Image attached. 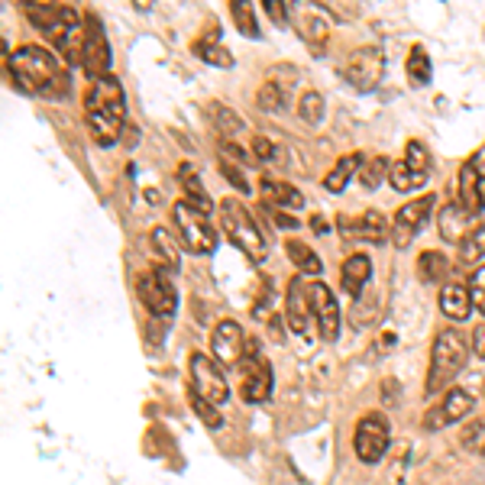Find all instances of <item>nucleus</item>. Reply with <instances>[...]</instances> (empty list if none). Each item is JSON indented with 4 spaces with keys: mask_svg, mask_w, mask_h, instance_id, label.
<instances>
[{
    "mask_svg": "<svg viewBox=\"0 0 485 485\" xmlns=\"http://www.w3.org/2000/svg\"><path fill=\"white\" fill-rule=\"evenodd\" d=\"M456 201H460L469 213H476V217L485 211V149H479V153L460 169Z\"/></svg>",
    "mask_w": 485,
    "mask_h": 485,
    "instance_id": "obj_15",
    "label": "nucleus"
},
{
    "mask_svg": "<svg viewBox=\"0 0 485 485\" xmlns=\"http://www.w3.org/2000/svg\"><path fill=\"white\" fill-rule=\"evenodd\" d=\"M456 259L460 265H479L485 259V223H476L472 230L466 233L460 247H456Z\"/></svg>",
    "mask_w": 485,
    "mask_h": 485,
    "instance_id": "obj_28",
    "label": "nucleus"
},
{
    "mask_svg": "<svg viewBox=\"0 0 485 485\" xmlns=\"http://www.w3.org/2000/svg\"><path fill=\"white\" fill-rule=\"evenodd\" d=\"M469 349H472L479 359H485V323H479L476 330H472V337H469Z\"/></svg>",
    "mask_w": 485,
    "mask_h": 485,
    "instance_id": "obj_45",
    "label": "nucleus"
},
{
    "mask_svg": "<svg viewBox=\"0 0 485 485\" xmlns=\"http://www.w3.org/2000/svg\"><path fill=\"white\" fill-rule=\"evenodd\" d=\"M392 175V165H389V159L385 155H372V159L363 162V169H359V185L363 188H379L385 185V179Z\"/></svg>",
    "mask_w": 485,
    "mask_h": 485,
    "instance_id": "obj_30",
    "label": "nucleus"
},
{
    "mask_svg": "<svg viewBox=\"0 0 485 485\" xmlns=\"http://www.w3.org/2000/svg\"><path fill=\"white\" fill-rule=\"evenodd\" d=\"M221 227L223 237L230 239L249 263H265L269 259V243H265L263 230L255 227L253 213L247 211V205H239L237 197H223L221 201Z\"/></svg>",
    "mask_w": 485,
    "mask_h": 485,
    "instance_id": "obj_5",
    "label": "nucleus"
},
{
    "mask_svg": "<svg viewBox=\"0 0 485 485\" xmlns=\"http://www.w3.org/2000/svg\"><path fill=\"white\" fill-rule=\"evenodd\" d=\"M347 81L356 91H372L382 81V49L375 46H363L349 55L347 62Z\"/></svg>",
    "mask_w": 485,
    "mask_h": 485,
    "instance_id": "obj_16",
    "label": "nucleus"
},
{
    "mask_svg": "<svg viewBox=\"0 0 485 485\" xmlns=\"http://www.w3.org/2000/svg\"><path fill=\"white\" fill-rule=\"evenodd\" d=\"M363 162H366L363 153H349V155H343V159H337V165H333V169L327 171V179H323V188H327L330 195H340L343 188L349 185V179H356L359 175Z\"/></svg>",
    "mask_w": 485,
    "mask_h": 485,
    "instance_id": "obj_24",
    "label": "nucleus"
},
{
    "mask_svg": "<svg viewBox=\"0 0 485 485\" xmlns=\"http://www.w3.org/2000/svg\"><path fill=\"white\" fill-rule=\"evenodd\" d=\"M230 13H233V20H237L239 33L249 36V39H259V26H255L253 7H249V4H243V0H233V4H230Z\"/></svg>",
    "mask_w": 485,
    "mask_h": 485,
    "instance_id": "obj_36",
    "label": "nucleus"
},
{
    "mask_svg": "<svg viewBox=\"0 0 485 485\" xmlns=\"http://www.w3.org/2000/svg\"><path fill=\"white\" fill-rule=\"evenodd\" d=\"M311 227H314V233H327V221L323 217H311Z\"/></svg>",
    "mask_w": 485,
    "mask_h": 485,
    "instance_id": "obj_48",
    "label": "nucleus"
},
{
    "mask_svg": "<svg viewBox=\"0 0 485 485\" xmlns=\"http://www.w3.org/2000/svg\"><path fill=\"white\" fill-rule=\"evenodd\" d=\"M469 359V343L460 330H440L431 349V366H427V395H443L453 389V379L463 372Z\"/></svg>",
    "mask_w": 485,
    "mask_h": 485,
    "instance_id": "obj_4",
    "label": "nucleus"
},
{
    "mask_svg": "<svg viewBox=\"0 0 485 485\" xmlns=\"http://www.w3.org/2000/svg\"><path fill=\"white\" fill-rule=\"evenodd\" d=\"M285 253H288L291 263L298 265V275H321L323 272L321 255L307 247V243H301V239H288V243H285Z\"/></svg>",
    "mask_w": 485,
    "mask_h": 485,
    "instance_id": "obj_27",
    "label": "nucleus"
},
{
    "mask_svg": "<svg viewBox=\"0 0 485 485\" xmlns=\"http://www.w3.org/2000/svg\"><path fill=\"white\" fill-rule=\"evenodd\" d=\"M440 311H443V317H450V321H456V323L469 321V314H472L469 285H463V281H447L440 288Z\"/></svg>",
    "mask_w": 485,
    "mask_h": 485,
    "instance_id": "obj_21",
    "label": "nucleus"
},
{
    "mask_svg": "<svg viewBox=\"0 0 485 485\" xmlns=\"http://www.w3.org/2000/svg\"><path fill=\"white\" fill-rule=\"evenodd\" d=\"M272 366L259 353V343L249 340L247 356L239 363V395H243L247 405H263L272 395Z\"/></svg>",
    "mask_w": 485,
    "mask_h": 485,
    "instance_id": "obj_8",
    "label": "nucleus"
},
{
    "mask_svg": "<svg viewBox=\"0 0 485 485\" xmlns=\"http://www.w3.org/2000/svg\"><path fill=\"white\" fill-rule=\"evenodd\" d=\"M81 69L91 81L111 75V46H107V33H104L101 20L88 13L85 17V55H81Z\"/></svg>",
    "mask_w": 485,
    "mask_h": 485,
    "instance_id": "obj_11",
    "label": "nucleus"
},
{
    "mask_svg": "<svg viewBox=\"0 0 485 485\" xmlns=\"http://www.w3.org/2000/svg\"><path fill=\"white\" fill-rule=\"evenodd\" d=\"M195 52L207 62V65H221V69H230V65H233V55H230V52L223 49V46L211 43V39H197Z\"/></svg>",
    "mask_w": 485,
    "mask_h": 485,
    "instance_id": "obj_33",
    "label": "nucleus"
},
{
    "mask_svg": "<svg viewBox=\"0 0 485 485\" xmlns=\"http://www.w3.org/2000/svg\"><path fill=\"white\" fill-rule=\"evenodd\" d=\"M253 155H255L259 162H272V159H279L281 153H279V146L269 143L265 137H255V139H253Z\"/></svg>",
    "mask_w": 485,
    "mask_h": 485,
    "instance_id": "obj_42",
    "label": "nucleus"
},
{
    "mask_svg": "<svg viewBox=\"0 0 485 485\" xmlns=\"http://www.w3.org/2000/svg\"><path fill=\"white\" fill-rule=\"evenodd\" d=\"M472 405H476V398H472L466 389H450V392H443L440 405L427 411L424 431H443V427L456 424V421H463V417L472 411Z\"/></svg>",
    "mask_w": 485,
    "mask_h": 485,
    "instance_id": "obj_18",
    "label": "nucleus"
},
{
    "mask_svg": "<svg viewBox=\"0 0 485 485\" xmlns=\"http://www.w3.org/2000/svg\"><path fill=\"white\" fill-rule=\"evenodd\" d=\"M389 443H392V434H389V421L382 414H363L356 424V434H353V450L366 466H375L389 453Z\"/></svg>",
    "mask_w": 485,
    "mask_h": 485,
    "instance_id": "obj_9",
    "label": "nucleus"
},
{
    "mask_svg": "<svg viewBox=\"0 0 485 485\" xmlns=\"http://www.w3.org/2000/svg\"><path fill=\"white\" fill-rule=\"evenodd\" d=\"M298 117L307 120L311 127H317L323 120V97L317 91H307L301 94V101H298Z\"/></svg>",
    "mask_w": 485,
    "mask_h": 485,
    "instance_id": "obj_35",
    "label": "nucleus"
},
{
    "mask_svg": "<svg viewBox=\"0 0 485 485\" xmlns=\"http://www.w3.org/2000/svg\"><path fill=\"white\" fill-rule=\"evenodd\" d=\"M405 69H408V78L414 88H424L427 81H431V55H427L424 46H414V49H411Z\"/></svg>",
    "mask_w": 485,
    "mask_h": 485,
    "instance_id": "obj_31",
    "label": "nucleus"
},
{
    "mask_svg": "<svg viewBox=\"0 0 485 485\" xmlns=\"http://www.w3.org/2000/svg\"><path fill=\"white\" fill-rule=\"evenodd\" d=\"M26 17L36 29L55 46L59 59L78 62L85 55V20L78 17V10L69 4H26Z\"/></svg>",
    "mask_w": 485,
    "mask_h": 485,
    "instance_id": "obj_2",
    "label": "nucleus"
},
{
    "mask_svg": "<svg viewBox=\"0 0 485 485\" xmlns=\"http://www.w3.org/2000/svg\"><path fill=\"white\" fill-rule=\"evenodd\" d=\"M476 223H479V217H476V213H469L460 201H450L443 211H437V227H440V237L447 239V243H456V247L466 239V233L472 230Z\"/></svg>",
    "mask_w": 485,
    "mask_h": 485,
    "instance_id": "obj_19",
    "label": "nucleus"
},
{
    "mask_svg": "<svg viewBox=\"0 0 485 485\" xmlns=\"http://www.w3.org/2000/svg\"><path fill=\"white\" fill-rule=\"evenodd\" d=\"M127 97H123V85L117 78L107 75L101 81H91L85 97L88 123H91L94 139L101 146H113L123 133V120H127Z\"/></svg>",
    "mask_w": 485,
    "mask_h": 485,
    "instance_id": "obj_3",
    "label": "nucleus"
},
{
    "mask_svg": "<svg viewBox=\"0 0 485 485\" xmlns=\"http://www.w3.org/2000/svg\"><path fill=\"white\" fill-rule=\"evenodd\" d=\"M307 295H311V311H314L321 340L333 343L340 337V305L333 298V291L327 288L323 281H311V285H307Z\"/></svg>",
    "mask_w": 485,
    "mask_h": 485,
    "instance_id": "obj_14",
    "label": "nucleus"
},
{
    "mask_svg": "<svg viewBox=\"0 0 485 485\" xmlns=\"http://www.w3.org/2000/svg\"><path fill=\"white\" fill-rule=\"evenodd\" d=\"M137 291H139V301L149 307V314L162 317V321H169L175 314V307H179V291L175 285L169 281V275L162 272V269H149L137 279Z\"/></svg>",
    "mask_w": 485,
    "mask_h": 485,
    "instance_id": "obj_10",
    "label": "nucleus"
},
{
    "mask_svg": "<svg viewBox=\"0 0 485 485\" xmlns=\"http://www.w3.org/2000/svg\"><path fill=\"white\" fill-rule=\"evenodd\" d=\"M7 69L13 85L26 94L39 97H65L69 94V71L59 55H52L43 46H20L7 59Z\"/></svg>",
    "mask_w": 485,
    "mask_h": 485,
    "instance_id": "obj_1",
    "label": "nucleus"
},
{
    "mask_svg": "<svg viewBox=\"0 0 485 485\" xmlns=\"http://www.w3.org/2000/svg\"><path fill=\"white\" fill-rule=\"evenodd\" d=\"M265 13H269L275 23H285V20H288V13H285V4H281V0H265Z\"/></svg>",
    "mask_w": 485,
    "mask_h": 485,
    "instance_id": "obj_46",
    "label": "nucleus"
},
{
    "mask_svg": "<svg viewBox=\"0 0 485 485\" xmlns=\"http://www.w3.org/2000/svg\"><path fill=\"white\" fill-rule=\"evenodd\" d=\"M191 392H197L201 398H207L211 405H227L230 401V382L223 375V366L207 353H191Z\"/></svg>",
    "mask_w": 485,
    "mask_h": 485,
    "instance_id": "obj_7",
    "label": "nucleus"
},
{
    "mask_svg": "<svg viewBox=\"0 0 485 485\" xmlns=\"http://www.w3.org/2000/svg\"><path fill=\"white\" fill-rule=\"evenodd\" d=\"M153 247L159 249V255L165 259V265H169V269H175V265H179V249H175V243L169 239V230H165V227H155V230H153Z\"/></svg>",
    "mask_w": 485,
    "mask_h": 485,
    "instance_id": "obj_39",
    "label": "nucleus"
},
{
    "mask_svg": "<svg viewBox=\"0 0 485 485\" xmlns=\"http://www.w3.org/2000/svg\"><path fill=\"white\" fill-rule=\"evenodd\" d=\"M469 295H472V307H479V314H485V265L472 269V275H469Z\"/></svg>",
    "mask_w": 485,
    "mask_h": 485,
    "instance_id": "obj_41",
    "label": "nucleus"
},
{
    "mask_svg": "<svg viewBox=\"0 0 485 485\" xmlns=\"http://www.w3.org/2000/svg\"><path fill=\"white\" fill-rule=\"evenodd\" d=\"M434 205H437V197L427 191V195L408 201V205L395 213V221H392V243H395V247H398V249L411 247V239H414L417 230L427 223V217H431Z\"/></svg>",
    "mask_w": 485,
    "mask_h": 485,
    "instance_id": "obj_13",
    "label": "nucleus"
},
{
    "mask_svg": "<svg viewBox=\"0 0 485 485\" xmlns=\"http://www.w3.org/2000/svg\"><path fill=\"white\" fill-rule=\"evenodd\" d=\"M221 175H223V179H227V181H230V185L237 188V191H249L247 175H243V171L233 169V165H230V162H227V159H221Z\"/></svg>",
    "mask_w": 485,
    "mask_h": 485,
    "instance_id": "obj_43",
    "label": "nucleus"
},
{
    "mask_svg": "<svg viewBox=\"0 0 485 485\" xmlns=\"http://www.w3.org/2000/svg\"><path fill=\"white\" fill-rule=\"evenodd\" d=\"M389 185L395 188V191H414V188L427 185V179H421V175H414V171L405 165V162H395L392 165V175H389Z\"/></svg>",
    "mask_w": 485,
    "mask_h": 485,
    "instance_id": "obj_34",
    "label": "nucleus"
},
{
    "mask_svg": "<svg viewBox=\"0 0 485 485\" xmlns=\"http://www.w3.org/2000/svg\"><path fill=\"white\" fill-rule=\"evenodd\" d=\"M207 117H211L213 130H221L223 137H237V133L247 130V123H243L227 104H207Z\"/></svg>",
    "mask_w": 485,
    "mask_h": 485,
    "instance_id": "obj_29",
    "label": "nucleus"
},
{
    "mask_svg": "<svg viewBox=\"0 0 485 485\" xmlns=\"http://www.w3.org/2000/svg\"><path fill=\"white\" fill-rule=\"evenodd\" d=\"M272 217L279 227H298V217H288L285 211H272Z\"/></svg>",
    "mask_w": 485,
    "mask_h": 485,
    "instance_id": "obj_47",
    "label": "nucleus"
},
{
    "mask_svg": "<svg viewBox=\"0 0 485 485\" xmlns=\"http://www.w3.org/2000/svg\"><path fill=\"white\" fill-rule=\"evenodd\" d=\"M417 275L421 281H431V285H447V275H450V259L437 249H427L417 259Z\"/></svg>",
    "mask_w": 485,
    "mask_h": 485,
    "instance_id": "obj_25",
    "label": "nucleus"
},
{
    "mask_svg": "<svg viewBox=\"0 0 485 485\" xmlns=\"http://www.w3.org/2000/svg\"><path fill=\"white\" fill-rule=\"evenodd\" d=\"M369 275H372V263H369V255L353 253V255H347V259H343L340 285L347 288V295H353V298H356L359 291H363V285L369 281Z\"/></svg>",
    "mask_w": 485,
    "mask_h": 485,
    "instance_id": "obj_23",
    "label": "nucleus"
},
{
    "mask_svg": "<svg viewBox=\"0 0 485 485\" xmlns=\"http://www.w3.org/2000/svg\"><path fill=\"white\" fill-rule=\"evenodd\" d=\"M188 401H191V408H195V414L201 417V421H205V424L211 427V431H217V427L223 424V421H221V411H217V405H211V401L201 398L197 392L188 395Z\"/></svg>",
    "mask_w": 485,
    "mask_h": 485,
    "instance_id": "obj_38",
    "label": "nucleus"
},
{
    "mask_svg": "<svg viewBox=\"0 0 485 485\" xmlns=\"http://www.w3.org/2000/svg\"><path fill=\"white\" fill-rule=\"evenodd\" d=\"M249 349V337L243 333L237 321H221L211 333V356L221 363L223 369H233L243 363Z\"/></svg>",
    "mask_w": 485,
    "mask_h": 485,
    "instance_id": "obj_12",
    "label": "nucleus"
},
{
    "mask_svg": "<svg viewBox=\"0 0 485 485\" xmlns=\"http://www.w3.org/2000/svg\"><path fill=\"white\" fill-rule=\"evenodd\" d=\"M221 153L230 155L227 162H239V165H249V162L255 159L253 153H247V149H243V146H237V143H221Z\"/></svg>",
    "mask_w": 485,
    "mask_h": 485,
    "instance_id": "obj_44",
    "label": "nucleus"
},
{
    "mask_svg": "<svg viewBox=\"0 0 485 485\" xmlns=\"http://www.w3.org/2000/svg\"><path fill=\"white\" fill-rule=\"evenodd\" d=\"M259 107H263V111H281V107H285V88H281L272 75L259 88Z\"/></svg>",
    "mask_w": 485,
    "mask_h": 485,
    "instance_id": "obj_37",
    "label": "nucleus"
},
{
    "mask_svg": "<svg viewBox=\"0 0 485 485\" xmlns=\"http://www.w3.org/2000/svg\"><path fill=\"white\" fill-rule=\"evenodd\" d=\"M405 165H408L414 175H421V179H427L431 175V155H427L424 143H417V139H411L408 149H405Z\"/></svg>",
    "mask_w": 485,
    "mask_h": 485,
    "instance_id": "obj_32",
    "label": "nucleus"
},
{
    "mask_svg": "<svg viewBox=\"0 0 485 485\" xmlns=\"http://www.w3.org/2000/svg\"><path fill=\"white\" fill-rule=\"evenodd\" d=\"M285 317H288L291 333L298 337H311L314 333V311H311V295H307V285L301 281V275L288 281V295H285Z\"/></svg>",
    "mask_w": 485,
    "mask_h": 485,
    "instance_id": "obj_17",
    "label": "nucleus"
},
{
    "mask_svg": "<svg viewBox=\"0 0 485 485\" xmlns=\"http://www.w3.org/2000/svg\"><path fill=\"white\" fill-rule=\"evenodd\" d=\"M463 447L472 453H482L485 456V417H479V421H472V424L463 431Z\"/></svg>",
    "mask_w": 485,
    "mask_h": 485,
    "instance_id": "obj_40",
    "label": "nucleus"
},
{
    "mask_svg": "<svg viewBox=\"0 0 485 485\" xmlns=\"http://www.w3.org/2000/svg\"><path fill=\"white\" fill-rule=\"evenodd\" d=\"M263 201L272 205L275 211H298L305 205V195L295 185H288V181L263 179Z\"/></svg>",
    "mask_w": 485,
    "mask_h": 485,
    "instance_id": "obj_22",
    "label": "nucleus"
},
{
    "mask_svg": "<svg viewBox=\"0 0 485 485\" xmlns=\"http://www.w3.org/2000/svg\"><path fill=\"white\" fill-rule=\"evenodd\" d=\"M337 227H340V233L347 239H369V243H382L385 237H392L389 223H385V217L379 211H366L363 217H356V221L340 217V221H337Z\"/></svg>",
    "mask_w": 485,
    "mask_h": 485,
    "instance_id": "obj_20",
    "label": "nucleus"
},
{
    "mask_svg": "<svg viewBox=\"0 0 485 485\" xmlns=\"http://www.w3.org/2000/svg\"><path fill=\"white\" fill-rule=\"evenodd\" d=\"M171 223H175V230H179L181 237V247H185L188 253L207 255L217 249V230L211 227L207 213L195 211L188 201H179V205L171 207Z\"/></svg>",
    "mask_w": 485,
    "mask_h": 485,
    "instance_id": "obj_6",
    "label": "nucleus"
},
{
    "mask_svg": "<svg viewBox=\"0 0 485 485\" xmlns=\"http://www.w3.org/2000/svg\"><path fill=\"white\" fill-rule=\"evenodd\" d=\"M179 179H181V188H185V201H188V205L195 207V211H201V213H207V217H211V213H213V201H211V195L205 191V185H201V179H197V175L188 169V165H181Z\"/></svg>",
    "mask_w": 485,
    "mask_h": 485,
    "instance_id": "obj_26",
    "label": "nucleus"
}]
</instances>
